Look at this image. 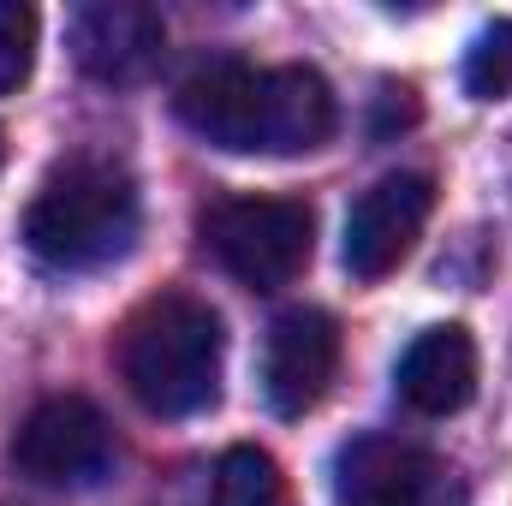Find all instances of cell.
I'll return each instance as SVG.
<instances>
[{
    "instance_id": "9c48e42d",
    "label": "cell",
    "mask_w": 512,
    "mask_h": 506,
    "mask_svg": "<svg viewBox=\"0 0 512 506\" xmlns=\"http://www.w3.org/2000/svg\"><path fill=\"white\" fill-rule=\"evenodd\" d=\"M66 42H72V60L90 78L137 84V78H149L161 66L167 30H161V12L143 6V0H90V6L72 12Z\"/></svg>"
},
{
    "instance_id": "ba28073f",
    "label": "cell",
    "mask_w": 512,
    "mask_h": 506,
    "mask_svg": "<svg viewBox=\"0 0 512 506\" xmlns=\"http://www.w3.org/2000/svg\"><path fill=\"white\" fill-rule=\"evenodd\" d=\"M441 495H447L441 459L405 435H358L334 459L340 506H441Z\"/></svg>"
},
{
    "instance_id": "30bf717a",
    "label": "cell",
    "mask_w": 512,
    "mask_h": 506,
    "mask_svg": "<svg viewBox=\"0 0 512 506\" xmlns=\"http://www.w3.org/2000/svg\"><path fill=\"white\" fill-rule=\"evenodd\" d=\"M393 387H399V399H405L417 417H453V411H465L471 393H477V340H471L459 322L423 328V334L399 352Z\"/></svg>"
},
{
    "instance_id": "3957f363",
    "label": "cell",
    "mask_w": 512,
    "mask_h": 506,
    "mask_svg": "<svg viewBox=\"0 0 512 506\" xmlns=\"http://www.w3.org/2000/svg\"><path fill=\"white\" fill-rule=\"evenodd\" d=\"M143 227V203L126 167L78 155L66 167H54L42 179V191L24 209V245L36 262L84 274V268H108L137 245Z\"/></svg>"
},
{
    "instance_id": "5b68a950",
    "label": "cell",
    "mask_w": 512,
    "mask_h": 506,
    "mask_svg": "<svg viewBox=\"0 0 512 506\" xmlns=\"http://www.w3.org/2000/svg\"><path fill=\"white\" fill-rule=\"evenodd\" d=\"M120 465V441H114V423L78 399V393H54L42 399L18 435H12V471L30 477L36 489H102Z\"/></svg>"
},
{
    "instance_id": "277c9868",
    "label": "cell",
    "mask_w": 512,
    "mask_h": 506,
    "mask_svg": "<svg viewBox=\"0 0 512 506\" xmlns=\"http://www.w3.org/2000/svg\"><path fill=\"white\" fill-rule=\"evenodd\" d=\"M203 245L239 286L280 292L310 268L316 215L298 197H221L203 215Z\"/></svg>"
},
{
    "instance_id": "52a82bcc",
    "label": "cell",
    "mask_w": 512,
    "mask_h": 506,
    "mask_svg": "<svg viewBox=\"0 0 512 506\" xmlns=\"http://www.w3.org/2000/svg\"><path fill=\"white\" fill-rule=\"evenodd\" d=\"M429 209H435V179L429 173H387V179H376L346 215V245H340L346 274L352 280H387L411 256V245L423 239Z\"/></svg>"
},
{
    "instance_id": "8fae6325",
    "label": "cell",
    "mask_w": 512,
    "mask_h": 506,
    "mask_svg": "<svg viewBox=\"0 0 512 506\" xmlns=\"http://www.w3.org/2000/svg\"><path fill=\"white\" fill-rule=\"evenodd\" d=\"M215 506H292L274 453H262V447H227L221 465H215Z\"/></svg>"
},
{
    "instance_id": "6da1fadb",
    "label": "cell",
    "mask_w": 512,
    "mask_h": 506,
    "mask_svg": "<svg viewBox=\"0 0 512 506\" xmlns=\"http://www.w3.org/2000/svg\"><path fill=\"white\" fill-rule=\"evenodd\" d=\"M173 114L191 137L227 155H304L322 149L340 126L334 90L316 66H251V60L197 66L179 84Z\"/></svg>"
},
{
    "instance_id": "8992f818",
    "label": "cell",
    "mask_w": 512,
    "mask_h": 506,
    "mask_svg": "<svg viewBox=\"0 0 512 506\" xmlns=\"http://www.w3.org/2000/svg\"><path fill=\"white\" fill-rule=\"evenodd\" d=\"M340 370V322L316 304L280 310L262 340V399L274 417H304L322 405Z\"/></svg>"
},
{
    "instance_id": "5bb4252c",
    "label": "cell",
    "mask_w": 512,
    "mask_h": 506,
    "mask_svg": "<svg viewBox=\"0 0 512 506\" xmlns=\"http://www.w3.org/2000/svg\"><path fill=\"white\" fill-rule=\"evenodd\" d=\"M0 161H6V143H0Z\"/></svg>"
},
{
    "instance_id": "4fadbf2b",
    "label": "cell",
    "mask_w": 512,
    "mask_h": 506,
    "mask_svg": "<svg viewBox=\"0 0 512 506\" xmlns=\"http://www.w3.org/2000/svg\"><path fill=\"white\" fill-rule=\"evenodd\" d=\"M36 66V12L0 0V96H12Z\"/></svg>"
},
{
    "instance_id": "7a4b0ae2",
    "label": "cell",
    "mask_w": 512,
    "mask_h": 506,
    "mask_svg": "<svg viewBox=\"0 0 512 506\" xmlns=\"http://www.w3.org/2000/svg\"><path fill=\"white\" fill-rule=\"evenodd\" d=\"M227 334L221 316L185 292H161L120 328V376L131 399L155 417H197L221 399Z\"/></svg>"
},
{
    "instance_id": "7c38bea8",
    "label": "cell",
    "mask_w": 512,
    "mask_h": 506,
    "mask_svg": "<svg viewBox=\"0 0 512 506\" xmlns=\"http://www.w3.org/2000/svg\"><path fill=\"white\" fill-rule=\"evenodd\" d=\"M465 90L477 102H507L512 96V18H495L471 36L465 48Z\"/></svg>"
}]
</instances>
